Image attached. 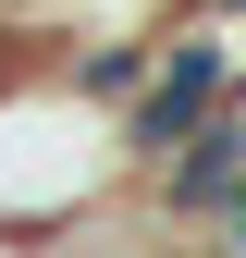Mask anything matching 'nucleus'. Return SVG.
I'll use <instances>...</instances> for the list:
<instances>
[{
  "label": "nucleus",
  "mask_w": 246,
  "mask_h": 258,
  "mask_svg": "<svg viewBox=\"0 0 246 258\" xmlns=\"http://www.w3.org/2000/svg\"><path fill=\"white\" fill-rule=\"evenodd\" d=\"M246 111V61H234V25L222 13H184L148 37V86H136V111L111 123V172L123 184H148L172 148H197L209 123H234Z\"/></svg>",
  "instance_id": "obj_1"
},
{
  "label": "nucleus",
  "mask_w": 246,
  "mask_h": 258,
  "mask_svg": "<svg viewBox=\"0 0 246 258\" xmlns=\"http://www.w3.org/2000/svg\"><path fill=\"white\" fill-rule=\"evenodd\" d=\"M209 258H246V184H234V209L209 221Z\"/></svg>",
  "instance_id": "obj_2"
},
{
  "label": "nucleus",
  "mask_w": 246,
  "mask_h": 258,
  "mask_svg": "<svg viewBox=\"0 0 246 258\" xmlns=\"http://www.w3.org/2000/svg\"><path fill=\"white\" fill-rule=\"evenodd\" d=\"M209 13H222V25H246V0H209Z\"/></svg>",
  "instance_id": "obj_3"
},
{
  "label": "nucleus",
  "mask_w": 246,
  "mask_h": 258,
  "mask_svg": "<svg viewBox=\"0 0 246 258\" xmlns=\"http://www.w3.org/2000/svg\"><path fill=\"white\" fill-rule=\"evenodd\" d=\"M234 136H246V123H234Z\"/></svg>",
  "instance_id": "obj_4"
}]
</instances>
